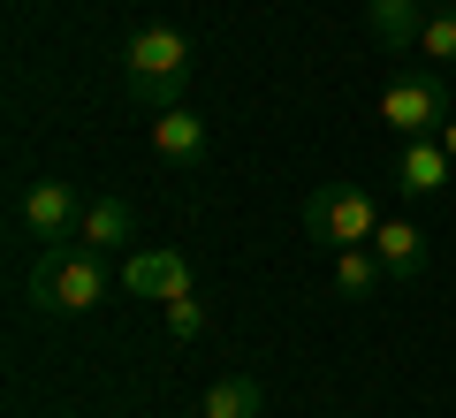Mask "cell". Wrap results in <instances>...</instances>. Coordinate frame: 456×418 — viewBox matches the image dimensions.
Returning a JSON list of instances; mask_svg holds the SVG:
<instances>
[{
	"instance_id": "1",
	"label": "cell",
	"mask_w": 456,
	"mask_h": 418,
	"mask_svg": "<svg viewBox=\"0 0 456 418\" xmlns=\"http://www.w3.org/2000/svg\"><path fill=\"white\" fill-rule=\"evenodd\" d=\"M107 297V251H92V243H46V258L31 266V305L46 312V320H84V312Z\"/></svg>"
},
{
	"instance_id": "2",
	"label": "cell",
	"mask_w": 456,
	"mask_h": 418,
	"mask_svg": "<svg viewBox=\"0 0 456 418\" xmlns=\"http://www.w3.org/2000/svg\"><path fill=\"white\" fill-rule=\"evenodd\" d=\"M122 77H130V99L152 114L183 107V84H191V38L175 23H145V31L122 46Z\"/></svg>"
},
{
	"instance_id": "3",
	"label": "cell",
	"mask_w": 456,
	"mask_h": 418,
	"mask_svg": "<svg viewBox=\"0 0 456 418\" xmlns=\"http://www.w3.org/2000/svg\"><path fill=\"white\" fill-rule=\"evenodd\" d=\"M449 77L441 69H403V77L380 92V122L395 129V137H441V122H449Z\"/></svg>"
},
{
	"instance_id": "4",
	"label": "cell",
	"mask_w": 456,
	"mask_h": 418,
	"mask_svg": "<svg viewBox=\"0 0 456 418\" xmlns=\"http://www.w3.org/2000/svg\"><path fill=\"white\" fill-rule=\"evenodd\" d=\"M305 228L320 243H373V228H380V206H373V191H358V183H327V191H312L305 198Z\"/></svg>"
},
{
	"instance_id": "5",
	"label": "cell",
	"mask_w": 456,
	"mask_h": 418,
	"mask_svg": "<svg viewBox=\"0 0 456 418\" xmlns=\"http://www.w3.org/2000/svg\"><path fill=\"white\" fill-rule=\"evenodd\" d=\"M16 221L31 228L38 243H69V236H77V221H84V198H77V183H61V176H38V183H23V198H16Z\"/></svg>"
},
{
	"instance_id": "6",
	"label": "cell",
	"mask_w": 456,
	"mask_h": 418,
	"mask_svg": "<svg viewBox=\"0 0 456 418\" xmlns=\"http://www.w3.org/2000/svg\"><path fill=\"white\" fill-rule=\"evenodd\" d=\"M122 290L145 297V305H167V297H191V251L175 243H152V251L122 258Z\"/></svg>"
},
{
	"instance_id": "7",
	"label": "cell",
	"mask_w": 456,
	"mask_h": 418,
	"mask_svg": "<svg viewBox=\"0 0 456 418\" xmlns=\"http://www.w3.org/2000/svg\"><path fill=\"white\" fill-rule=\"evenodd\" d=\"M395 183H403L411 198H434L456 183V160L441 152V137H403V152H395Z\"/></svg>"
},
{
	"instance_id": "8",
	"label": "cell",
	"mask_w": 456,
	"mask_h": 418,
	"mask_svg": "<svg viewBox=\"0 0 456 418\" xmlns=\"http://www.w3.org/2000/svg\"><path fill=\"white\" fill-rule=\"evenodd\" d=\"M152 152H160V160H175V168H198V160H206V122H198L191 107L152 114Z\"/></svg>"
},
{
	"instance_id": "9",
	"label": "cell",
	"mask_w": 456,
	"mask_h": 418,
	"mask_svg": "<svg viewBox=\"0 0 456 418\" xmlns=\"http://www.w3.org/2000/svg\"><path fill=\"white\" fill-rule=\"evenodd\" d=\"M365 31H373L388 53H411L419 31H426V8L419 0H365Z\"/></svg>"
},
{
	"instance_id": "10",
	"label": "cell",
	"mask_w": 456,
	"mask_h": 418,
	"mask_svg": "<svg viewBox=\"0 0 456 418\" xmlns=\"http://www.w3.org/2000/svg\"><path fill=\"white\" fill-rule=\"evenodd\" d=\"M130 236H137L130 198H92V206H84V221H77V243H92V251H122Z\"/></svg>"
},
{
	"instance_id": "11",
	"label": "cell",
	"mask_w": 456,
	"mask_h": 418,
	"mask_svg": "<svg viewBox=\"0 0 456 418\" xmlns=\"http://www.w3.org/2000/svg\"><path fill=\"white\" fill-rule=\"evenodd\" d=\"M373 251H380V266H388V282H411V274H426V228L380 221L373 228Z\"/></svg>"
},
{
	"instance_id": "12",
	"label": "cell",
	"mask_w": 456,
	"mask_h": 418,
	"mask_svg": "<svg viewBox=\"0 0 456 418\" xmlns=\"http://www.w3.org/2000/svg\"><path fill=\"white\" fill-rule=\"evenodd\" d=\"M259 411H266V388L251 373H221L206 388V403H198V418H259Z\"/></svg>"
},
{
	"instance_id": "13",
	"label": "cell",
	"mask_w": 456,
	"mask_h": 418,
	"mask_svg": "<svg viewBox=\"0 0 456 418\" xmlns=\"http://www.w3.org/2000/svg\"><path fill=\"white\" fill-rule=\"evenodd\" d=\"M380 282H388V266H380L373 243H342V251H335V290L342 297H373Z\"/></svg>"
},
{
	"instance_id": "14",
	"label": "cell",
	"mask_w": 456,
	"mask_h": 418,
	"mask_svg": "<svg viewBox=\"0 0 456 418\" xmlns=\"http://www.w3.org/2000/svg\"><path fill=\"white\" fill-rule=\"evenodd\" d=\"M419 53H426V61H434V69H449V61H456V0H434V8H426Z\"/></svg>"
},
{
	"instance_id": "15",
	"label": "cell",
	"mask_w": 456,
	"mask_h": 418,
	"mask_svg": "<svg viewBox=\"0 0 456 418\" xmlns=\"http://www.w3.org/2000/svg\"><path fill=\"white\" fill-rule=\"evenodd\" d=\"M167 335H175V342H198V335H206V305H198V297H167Z\"/></svg>"
},
{
	"instance_id": "16",
	"label": "cell",
	"mask_w": 456,
	"mask_h": 418,
	"mask_svg": "<svg viewBox=\"0 0 456 418\" xmlns=\"http://www.w3.org/2000/svg\"><path fill=\"white\" fill-rule=\"evenodd\" d=\"M441 152H449V160H456V114H449V122H441Z\"/></svg>"
}]
</instances>
